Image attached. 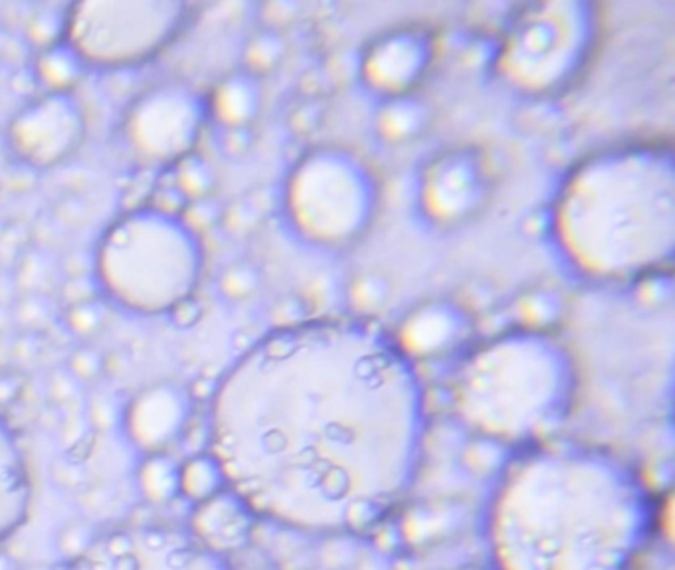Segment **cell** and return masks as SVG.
Here are the masks:
<instances>
[{
	"label": "cell",
	"instance_id": "cell-9",
	"mask_svg": "<svg viewBox=\"0 0 675 570\" xmlns=\"http://www.w3.org/2000/svg\"><path fill=\"white\" fill-rule=\"evenodd\" d=\"M208 117L206 97L189 84L165 82L129 103L121 135L143 165L175 167L194 153Z\"/></svg>",
	"mask_w": 675,
	"mask_h": 570
},
{
	"label": "cell",
	"instance_id": "cell-10",
	"mask_svg": "<svg viewBox=\"0 0 675 570\" xmlns=\"http://www.w3.org/2000/svg\"><path fill=\"white\" fill-rule=\"evenodd\" d=\"M66 570H230L200 539L167 527H133L103 535Z\"/></svg>",
	"mask_w": 675,
	"mask_h": 570
},
{
	"label": "cell",
	"instance_id": "cell-22",
	"mask_svg": "<svg viewBox=\"0 0 675 570\" xmlns=\"http://www.w3.org/2000/svg\"><path fill=\"white\" fill-rule=\"evenodd\" d=\"M173 169H175L173 187L183 194V198L189 204L210 198V194L218 185V173L214 165L202 155L191 153L185 159H181Z\"/></svg>",
	"mask_w": 675,
	"mask_h": 570
},
{
	"label": "cell",
	"instance_id": "cell-27",
	"mask_svg": "<svg viewBox=\"0 0 675 570\" xmlns=\"http://www.w3.org/2000/svg\"><path fill=\"white\" fill-rule=\"evenodd\" d=\"M260 210L258 206L240 200L236 204H232V208L222 212V224L228 228V232L232 234H246L252 232L258 224H260Z\"/></svg>",
	"mask_w": 675,
	"mask_h": 570
},
{
	"label": "cell",
	"instance_id": "cell-14",
	"mask_svg": "<svg viewBox=\"0 0 675 570\" xmlns=\"http://www.w3.org/2000/svg\"><path fill=\"white\" fill-rule=\"evenodd\" d=\"M470 331L468 311L454 301H428L406 315L394 339L412 359H430L458 347Z\"/></svg>",
	"mask_w": 675,
	"mask_h": 570
},
{
	"label": "cell",
	"instance_id": "cell-30",
	"mask_svg": "<svg viewBox=\"0 0 675 570\" xmlns=\"http://www.w3.org/2000/svg\"><path fill=\"white\" fill-rule=\"evenodd\" d=\"M266 10H274V12H268V14L264 16L266 28L280 30L284 24H288L290 20L295 18L299 6H297V4H290V2H284V4H270Z\"/></svg>",
	"mask_w": 675,
	"mask_h": 570
},
{
	"label": "cell",
	"instance_id": "cell-7",
	"mask_svg": "<svg viewBox=\"0 0 675 570\" xmlns=\"http://www.w3.org/2000/svg\"><path fill=\"white\" fill-rule=\"evenodd\" d=\"M284 206L303 240L343 246L363 236L371 224L377 183L359 157L341 149H317L295 165Z\"/></svg>",
	"mask_w": 675,
	"mask_h": 570
},
{
	"label": "cell",
	"instance_id": "cell-11",
	"mask_svg": "<svg viewBox=\"0 0 675 570\" xmlns=\"http://www.w3.org/2000/svg\"><path fill=\"white\" fill-rule=\"evenodd\" d=\"M86 137V117L72 94H46L22 107L6 127L10 153L32 169L68 161Z\"/></svg>",
	"mask_w": 675,
	"mask_h": 570
},
{
	"label": "cell",
	"instance_id": "cell-21",
	"mask_svg": "<svg viewBox=\"0 0 675 570\" xmlns=\"http://www.w3.org/2000/svg\"><path fill=\"white\" fill-rule=\"evenodd\" d=\"M288 56V42L280 30L262 28L250 36L242 50V70L254 78L272 74Z\"/></svg>",
	"mask_w": 675,
	"mask_h": 570
},
{
	"label": "cell",
	"instance_id": "cell-3",
	"mask_svg": "<svg viewBox=\"0 0 675 570\" xmlns=\"http://www.w3.org/2000/svg\"><path fill=\"white\" fill-rule=\"evenodd\" d=\"M674 151L632 145L600 153L565 181L549 234L592 282H638L674 260Z\"/></svg>",
	"mask_w": 675,
	"mask_h": 570
},
{
	"label": "cell",
	"instance_id": "cell-24",
	"mask_svg": "<svg viewBox=\"0 0 675 570\" xmlns=\"http://www.w3.org/2000/svg\"><path fill=\"white\" fill-rule=\"evenodd\" d=\"M262 285V272L250 262H236L228 266L218 278V291L224 299L242 303L258 293Z\"/></svg>",
	"mask_w": 675,
	"mask_h": 570
},
{
	"label": "cell",
	"instance_id": "cell-20",
	"mask_svg": "<svg viewBox=\"0 0 675 570\" xmlns=\"http://www.w3.org/2000/svg\"><path fill=\"white\" fill-rule=\"evenodd\" d=\"M513 313L519 321V329L551 333V329L565 317V299L555 289L531 287L517 297Z\"/></svg>",
	"mask_w": 675,
	"mask_h": 570
},
{
	"label": "cell",
	"instance_id": "cell-17",
	"mask_svg": "<svg viewBox=\"0 0 675 570\" xmlns=\"http://www.w3.org/2000/svg\"><path fill=\"white\" fill-rule=\"evenodd\" d=\"M185 420V396L177 388L161 386L137 400L131 410V428L147 442H165Z\"/></svg>",
	"mask_w": 675,
	"mask_h": 570
},
{
	"label": "cell",
	"instance_id": "cell-25",
	"mask_svg": "<svg viewBox=\"0 0 675 570\" xmlns=\"http://www.w3.org/2000/svg\"><path fill=\"white\" fill-rule=\"evenodd\" d=\"M325 115L327 105L323 97H301V101L291 107L288 125L295 135L309 137L323 125Z\"/></svg>",
	"mask_w": 675,
	"mask_h": 570
},
{
	"label": "cell",
	"instance_id": "cell-12",
	"mask_svg": "<svg viewBox=\"0 0 675 570\" xmlns=\"http://www.w3.org/2000/svg\"><path fill=\"white\" fill-rule=\"evenodd\" d=\"M489 175L482 155L472 149H454L428 165L422 177L420 204L430 220L456 224L474 216L487 200Z\"/></svg>",
	"mask_w": 675,
	"mask_h": 570
},
{
	"label": "cell",
	"instance_id": "cell-5",
	"mask_svg": "<svg viewBox=\"0 0 675 570\" xmlns=\"http://www.w3.org/2000/svg\"><path fill=\"white\" fill-rule=\"evenodd\" d=\"M204 272L200 232L183 214L133 206L101 234L94 284L105 303L141 315H169L193 299Z\"/></svg>",
	"mask_w": 675,
	"mask_h": 570
},
{
	"label": "cell",
	"instance_id": "cell-18",
	"mask_svg": "<svg viewBox=\"0 0 675 570\" xmlns=\"http://www.w3.org/2000/svg\"><path fill=\"white\" fill-rule=\"evenodd\" d=\"M432 109L412 94L386 97L375 117L377 135L388 145H404L414 141L430 125Z\"/></svg>",
	"mask_w": 675,
	"mask_h": 570
},
{
	"label": "cell",
	"instance_id": "cell-6",
	"mask_svg": "<svg viewBox=\"0 0 675 570\" xmlns=\"http://www.w3.org/2000/svg\"><path fill=\"white\" fill-rule=\"evenodd\" d=\"M193 10L183 0H82L64 12L62 42L86 68L133 70L171 48Z\"/></svg>",
	"mask_w": 675,
	"mask_h": 570
},
{
	"label": "cell",
	"instance_id": "cell-23",
	"mask_svg": "<svg viewBox=\"0 0 675 570\" xmlns=\"http://www.w3.org/2000/svg\"><path fill=\"white\" fill-rule=\"evenodd\" d=\"M392 295L390 278L379 270L357 274L347 287V299L357 315L379 313Z\"/></svg>",
	"mask_w": 675,
	"mask_h": 570
},
{
	"label": "cell",
	"instance_id": "cell-19",
	"mask_svg": "<svg viewBox=\"0 0 675 570\" xmlns=\"http://www.w3.org/2000/svg\"><path fill=\"white\" fill-rule=\"evenodd\" d=\"M86 70L76 52L62 40L40 50L36 60V76L48 88V94H72Z\"/></svg>",
	"mask_w": 675,
	"mask_h": 570
},
{
	"label": "cell",
	"instance_id": "cell-8",
	"mask_svg": "<svg viewBox=\"0 0 675 570\" xmlns=\"http://www.w3.org/2000/svg\"><path fill=\"white\" fill-rule=\"evenodd\" d=\"M596 30V16L584 2L529 6L509 30L499 72L517 90L547 94L569 82L584 64Z\"/></svg>",
	"mask_w": 675,
	"mask_h": 570
},
{
	"label": "cell",
	"instance_id": "cell-13",
	"mask_svg": "<svg viewBox=\"0 0 675 570\" xmlns=\"http://www.w3.org/2000/svg\"><path fill=\"white\" fill-rule=\"evenodd\" d=\"M432 56L430 38L420 30H394L379 38L363 56V80L386 97L410 94Z\"/></svg>",
	"mask_w": 675,
	"mask_h": 570
},
{
	"label": "cell",
	"instance_id": "cell-29",
	"mask_svg": "<svg viewBox=\"0 0 675 570\" xmlns=\"http://www.w3.org/2000/svg\"><path fill=\"white\" fill-rule=\"evenodd\" d=\"M256 133L252 127H228L222 129L220 149L228 159H242L254 147Z\"/></svg>",
	"mask_w": 675,
	"mask_h": 570
},
{
	"label": "cell",
	"instance_id": "cell-26",
	"mask_svg": "<svg viewBox=\"0 0 675 570\" xmlns=\"http://www.w3.org/2000/svg\"><path fill=\"white\" fill-rule=\"evenodd\" d=\"M66 319L74 331L82 335L94 333L96 329H101V325L107 319V303L96 297L70 303V307L66 309Z\"/></svg>",
	"mask_w": 675,
	"mask_h": 570
},
{
	"label": "cell",
	"instance_id": "cell-16",
	"mask_svg": "<svg viewBox=\"0 0 675 570\" xmlns=\"http://www.w3.org/2000/svg\"><path fill=\"white\" fill-rule=\"evenodd\" d=\"M206 101L208 115H212L222 129L252 127L262 109V86L258 78L238 70L226 76Z\"/></svg>",
	"mask_w": 675,
	"mask_h": 570
},
{
	"label": "cell",
	"instance_id": "cell-4",
	"mask_svg": "<svg viewBox=\"0 0 675 570\" xmlns=\"http://www.w3.org/2000/svg\"><path fill=\"white\" fill-rule=\"evenodd\" d=\"M577 390L575 363L549 333L519 329L474 353L456 384L462 418L499 444L541 440L561 426Z\"/></svg>",
	"mask_w": 675,
	"mask_h": 570
},
{
	"label": "cell",
	"instance_id": "cell-15",
	"mask_svg": "<svg viewBox=\"0 0 675 570\" xmlns=\"http://www.w3.org/2000/svg\"><path fill=\"white\" fill-rule=\"evenodd\" d=\"M32 501V479L16 434L0 416V541L26 519Z\"/></svg>",
	"mask_w": 675,
	"mask_h": 570
},
{
	"label": "cell",
	"instance_id": "cell-28",
	"mask_svg": "<svg viewBox=\"0 0 675 570\" xmlns=\"http://www.w3.org/2000/svg\"><path fill=\"white\" fill-rule=\"evenodd\" d=\"M638 301L648 309L662 307L672 297V280L664 272L638 280Z\"/></svg>",
	"mask_w": 675,
	"mask_h": 570
},
{
	"label": "cell",
	"instance_id": "cell-1",
	"mask_svg": "<svg viewBox=\"0 0 675 570\" xmlns=\"http://www.w3.org/2000/svg\"><path fill=\"white\" fill-rule=\"evenodd\" d=\"M424 388L394 339L357 319L301 321L256 341L210 404V458L256 517L343 533L410 487Z\"/></svg>",
	"mask_w": 675,
	"mask_h": 570
},
{
	"label": "cell",
	"instance_id": "cell-2",
	"mask_svg": "<svg viewBox=\"0 0 675 570\" xmlns=\"http://www.w3.org/2000/svg\"><path fill=\"white\" fill-rule=\"evenodd\" d=\"M652 523L650 495L626 464L549 444L505 475L489 541L497 570H628Z\"/></svg>",
	"mask_w": 675,
	"mask_h": 570
}]
</instances>
